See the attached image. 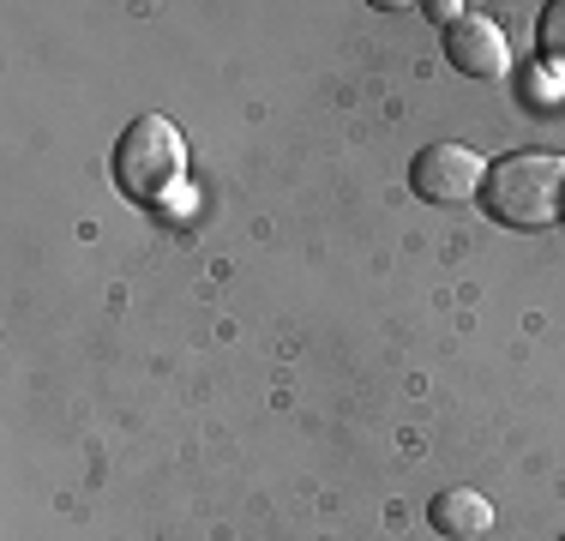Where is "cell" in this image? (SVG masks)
Here are the masks:
<instances>
[{
  "instance_id": "1",
  "label": "cell",
  "mask_w": 565,
  "mask_h": 541,
  "mask_svg": "<svg viewBox=\"0 0 565 541\" xmlns=\"http://www.w3.org/2000/svg\"><path fill=\"white\" fill-rule=\"evenodd\" d=\"M488 199L493 223L505 229H547L565 216V157L554 151H518V157H500L488 169Z\"/></svg>"
},
{
  "instance_id": "2",
  "label": "cell",
  "mask_w": 565,
  "mask_h": 541,
  "mask_svg": "<svg viewBox=\"0 0 565 541\" xmlns=\"http://www.w3.org/2000/svg\"><path fill=\"white\" fill-rule=\"evenodd\" d=\"M181 169H186V145H181V132H174L163 115H139L127 132H120L115 187L127 199H145V205L169 199L174 187H181Z\"/></svg>"
},
{
  "instance_id": "3",
  "label": "cell",
  "mask_w": 565,
  "mask_h": 541,
  "mask_svg": "<svg viewBox=\"0 0 565 541\" xmlns=\"http://www.w3.org/2000/svg\"><path fill=\"white\" fill-rule=\"evenodd\" d=\"M409 187L427 199V205H469V199L488 187V162H481L469 145H427L409 169Z\"/></svg>"
},
{
  "instance_id": "4",
  "label": "cell",
  "mask_w": 565,
  "mask_h": 541,
  "mask_svg": "<svg viewBox=\"0 0 565 541\" xmlns=\"http://www.w3.org/2000/svg\"><path fill=\"white\" fill-rule=\"evenodd\" d=\"M446 61L457 66V73H469V78H493V73H505L511 54H505L500 24L481 19V12H463V19L446 24Z\"/></svg>"
},
{
  "instance_id": "5",
  "label": "cell",
  "mask_w": 565,
  "mask_h": 541,
  "mask_svg": "<svg viewBox=\"0 0 565 541\" xmlns=\"http://www.w3.org/2000/svg\"><path fill=\"white\" fill-rule=\"evenodd\" d=\"M427 523L446 541H476V535L493 530V506H488V494L446 487V494H434V506H427Z\"/></svg>"
},
{
  "instance_id": "6",
  "label": "cell",
  "mask_w": 565,
  "mask_h": 541,
  "mask_svg": "<svg viewBox=\"0 0 565 541\" xmlns=\"http://www.w3.org/2000/svg\"><path fill=\"white\" fill-rule=\"evenodd\" d=\"M535 49H542V61L554 66V73H565V0H554V7L542 12V24H535Z\"/></svg>"
}]
</instances>
